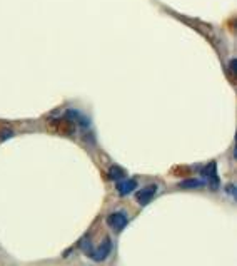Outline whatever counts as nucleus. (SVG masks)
Listing matches in <instances>:
<instances>
[{"instance_id": "nucleus-6", "label": "nucleus", "mask_w": 237, "mask_h": 266, "mask_svg": "<svg viewBox=\"0 0 237 266\" xmlns=\"http://www.w3.org/2000/svg\"><path fill=\"white\" fill-rule=\"evenodd\" d=\"M204 184L206 183L202 181V179H186V181L179 183V188H182V189H195V188H202Z\"/></svg>"}, {"instance_id": "nucleus-1", "label": "nucleus", "mask_w": 237, "mask_h": 266, "mask_svg": "<svg viewBox=\"0 0 237 266\" xmlns=\"http://www.w3.org/2000/svg\"><path fill=\"white\" fill-rule=\"evenodd\" d=\"M127 223H129V218L124 211H115L107 216L109 228H112L114 231H122L127 226Z\"/></svg>"}, {"instance_id": "nucleus-5", "label": "nucleus", "mask_w": 237, "mask_h": 266, "mask_svg": "<svg viewBox=\"0 0 237 266\" xmlns=\"http://www.w3.org/2000/svg\"><path fill=\"white\" fill-rule=\"evenodd\" d=\"M136 188H137V181H136V179H124V181H119L117 183V193L120 196L130 194L132 191H136Z\"/></svg>"}, {"instance_id": "nucleus-3", "label": "nucleus", "mask_w": 237, "mask_h": 266, "mask_svg": "<svg viewBox=\"0 0 237 266\" xmlns=\"http://www.w3.org/2000/svg\"><path fill=\"white\" fill-rule=\"evenodd\" d=\"M155 194H157V186H155V184H150V186H146V188H142L141 191H137L136 199L141 206H147L150 201L154 199Z\"/></svg>"}, {"instance_id": "nucleus-7", "label": "nucleus", "mask_w": 237, "mask_h": 266, "mask_svg": "<svg viewBox=\"0 0 237 266\" xmlns=\"http://www.w3.org/2000/svg\"><path fill=\"white\" fill-rule=\"evenodd\" d=\"M109 178L114 179V181H120L122 178H125V171L119 166H112L111 169H109Z\"/></svg>"}, {"instance_id": "nucleus-8", "label": "nucleus", "mask_w": 237, "mask_h": 266, "mask_svg": "<svg viewBox=\"0 0 237 266\" xmlns=\"http://www.w3.org/2000/svg\"><path fill=\"white\" fill-rule=\"evenodd\" d=\"M10 136H12V132H10V131H2V134H0V141L9 139Z\"/></svg>"}, {"instance_id": "nucleus-2", "label": "nucleus", "mask_w": 237, "mask_h": 266, "mask_svg": "<svg viewBox=\"0 0 237 266\" xmlns=\"http://www.w3.org/2000/svg\"><path fill=\"white\" fill-rule=\"evenodd\" d=\"M111 251H112V241H111V238H106L99 245V248L92 250V253L89 254V256L94 259V261L99 263V261H104V259H107V256L111 254Z\"/></svg>"}, {"instance_id": "nucleus-4", "label": "nucleus", "mask_w": 237, "mask_h": 266, "mask_svg": "<svg viewBox=\"0 0 237 266\" xmlns=\"http://www.w3.org/2000/svg\"><path fill=\"white\" fill-rule=\"evenodd\" d=\"M202 176H204L207 181H209V186L212 189H217L219 186V178H217V167H216V163H211L207 164L204 169H202Z\"/></svg>"}]
</instances>
